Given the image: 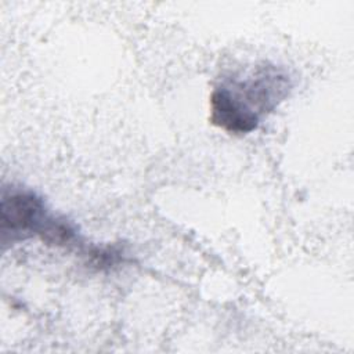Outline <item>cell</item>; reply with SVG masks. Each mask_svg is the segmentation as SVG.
I'll return each mask as SVG.
<instances>
[{
    "label": "cell",
    "instance_id": "1",
    "mask_svg": "<svg viewBox=\"0 0 354 354\" xmlns=\"http://www.w3.org/2000/svg\"><path fill=\"white\" fill-rule=\"evenodd\" d=\"M289 90L290 80L283 71L275 65L257 66L245 79L230 80L212 91L210 122L230 134H249Z\"/></svg>",
    "mask_w": 354,
    "mask_h": 354
},
{
    "label": "cell",
    "instance_id": "2",
    "mask_svg": "<svg viewBox=\"0 0 354 354\" xmlns=\"http://www.w3.org/2000/svg\"><path fill=\"white\" fill-rule=\"evenodd\" d=\"M1 243H15L32 236L44 243L66 246L76 239V230L64 217L48 213L44 199L28 188H4L0 202Z\"/></svg>",
    "mask_w": 354,
    "mask_h": 354
}]
</instances>
